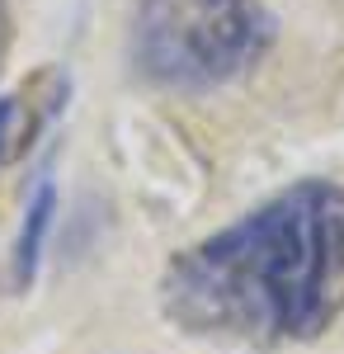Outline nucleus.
<instances>
[{"label": "nucleus", "mask_w": 344, "mask_h": 354, "mask_svg": "<svg viewBox=\"0 0 344 354\" xmlns=\"http://www.w3.org/2000/svg\"><path fill=\"white\" fill-rule=\"evenodd\" d=\"M278 38L265 0H137L128 15V66L160 95H217L240 85Z\"/></svg>", "instance_id": "f03ea898"}, {"label": "nucleus", "mask_w": 344, "mask_h": 354, "mask_svg": "<svg viewBox=\"0 0 344 354\" xmlns=\"http://www.w3.org/2000/svg\"><path fill=\"white\" fill-rule=\"evenodd\" d=\"M10 48H15V10H10V0H0V76H5Z\"/></svg>", "instance_id": "39448f33"}, {"label": "nucleus", "mask_w": 344, "mask_h": 354, "mask_svg": "<svg viewBox=\"0 0 344 354\" xmlns=\"http://www.w3.org/2000/svg\"><path fill=\"white\" fill-rule=\"evenodd\" d=\"M340 5H344V0H340Z\"/></svg>", "instance_id": "423d86ee"}, {"label": "nucleus", "mask_w": 344, "mask_h": 354, "mask_svg": "<svg viewBox=\"0 0 344 354\" xmlns=\"http://www.w3.org/2000/svg\"><path fill=\"white\" fill-rule=\"evenodd\" d=\"M52 213H57V185L43 180L33 198L24 208V222H19V241H15V283L28 288L38 270H43V250H48V232H52Z\"/></svg>", "instance_id": "20e7f679"}, {"label": "nucleus", "mask_w": 344, "mask_h": 354, "mask_svg": "<svg viewBox=\"0 0 344 354\" xmlns=\"http://www.w3.org/2000/svg\"><path fill=\"white\" fill-rule=\"evenodd\" d=\"M71 95V81L52 71V76H33V81L15 85L10 95H0V175L33 147V137L48 128V118L61 113Z\"/></svg>", "instance_id": "7ed1b4c3"}, {"label": "nucleus", "mask_w": 344, "mask_h": 354, "mask_svg": "<svg viewBox=\"0 0 344 354\" xmlns=\"http://www.w3.org/2000/svg\"><path fill=\"white\" fill-rule=\"evenodd\" d=\"M160 312L212 345L321 340L344 317V185L292 180L184 245L160 274Z\"/></svg>", "instance_id": "f257e3e1"}]
</instances>
